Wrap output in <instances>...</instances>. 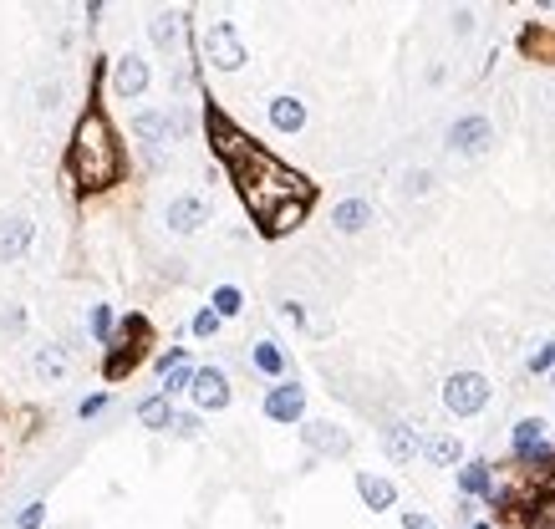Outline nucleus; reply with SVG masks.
Listing matches in <instances>:
<instances>
[{"instance_id": "nucleus-15", "label": "nucleus", "mask_w": 555, "mask_h": 529, "mask_svg": "<svg viewBox=\"0 0 555 529\" xmlns=\"http://www.w3.org/2000/svg\"><path fill=\"white\" fill-rule=\"evenodd\" d=\"M357 494H362V504H367V509H377V514L398 504V489H392L388 478H377V474H357Z\"/></svg>"}, {"instance_id": "nucleus-36", "label": "nucleus", "mask_w": 555, "mask_h": 529, "mask_svg": "<svg viewBox=\"0 0 555 529\" xmlns=\"http://www.w3.org/2000/svg\"><path fill=\"white\" fill-rule=\"evenodd\" d=\"M474 529H490V524H474Z\"/></svg>"}, {"instance_id": "nucleus-9", "label": "nucleus", "mask_w": 555, "mask_h": 529, "mask_svg": "<svg viewBox=\"0 0 555 529\" xmlns=\"http://www.w3.org/2000/svg\"><path fill=\"white\" fill-rule=\"evenodd\" d=\"M301 413H306V392L296 382H281V387L265 392V417L271 423H301Z\"/></svg>"}, {"instance_id": "nucleus-3", "label": "nucleus", "mask_w": 555, "mask_h": 529, "mask_svg": "<svg viewBox=\"0 0 555 529\" xmlns=\"http://www.w3.org/2000/svg\"><path fill=\"white\" fill-rule=\"evenodd\" d=\"M490 377L484 372H453L449 382H443V407H449L453 417H474L490 407Z\"/></svg>"}, {"instance_id": "nucleus-12", "label": "nucleus", "mask_w": 555, "mask_h": 529, "mask_svg": "<svg viewBox=\"0 0 555 529\" xmlns=\"http://www.w3.org/2000/svg\"><path fill=\"white\" fill-rule=\"evenodd\" d=\"M31 234H36V224H31V220H0V260H5V265L21 260V255H26V245H31Z\"/></svg>"}, {"instance_id": "nucleus-21", "label": "nucleus", "mask_w": 555, "mask_h": 529, "mask_svg": "<svg viewBox=\"0 0 555 529\" xmlns=\"http://www.w3.org/2000/svg\"><path fill=\"white\" fill-rule=\"evenodd\" d=\"M133 132L143 142H168V113H138L133 117Z\"/></svg>"}, {"instance_id": "nucleus-25", "label": "nucleus", "mask_w": 555, "mask_h": 529, "mask_svg": "<svg viewBox=\"0 0 555 529\" xmlns=\"http://www.w3.org/2000/svg\"><path fill=\"white\" fill-rule=\"evenodd\" d=\"M214 310H220V321L224 316H240V310H245V296H240L234 285H220V290H214Z\"/></svg>"}, {"instance_id": "nucleus-26", "label": "nucleus", "mask_w": 555, "mask_h": 529, "mask_svg": "<svg viewBox=\"0 0 555 529\" xmlns=\"http://www.w3.org/2000/svg\"><path fill=\"white\" fill-rule=\"evenodd\" d=\"M530 372H535V377H540V372H555V341H545V347L530 357Z\"/></svg>"}, {"instance_id": "nucleus-5", "label": "nucleus", "mask_w": 555, "mask_h": 529, "mask_svg": "<svg viewBox=\"0 0 555 529\" xmlns=\"http://www.w3.org/2000/svg\"><path fill=\"white\" fill-rule=\"evenodd\" d=\"M490 142H494V122H490V117H479V113L459 117V122L449 128V148H453V153H464V158L490 153Z\"/></svg>"}, {"instance_id": "nucleus-19", "label": "nucleus", "mask_w": 555, "mask_h": 529, "mask_svg": "<svg viewBox=\"0 0 555 529\" xmlns=\"http://www.w3.org/2000/svg\"><path fill=\"white\" fill-rule=\"evenodd\" d=\"M31 367H36V377H41V382H62V377H66V357H62L56 347H36Z\"/></svg>"}, {"instance_id": "nucleus-11", "label": "nucleus", "mask_w": 555, "mask_h": 529, "mask_svg": "<svg viewBox=\"0 0 555 529\" xmlns=\"http://www.w3.org/2000/svg\"><path fill=\"white\" fill-rule=\"evenodd\" d=\"M301 438H306L311 453H347L352 448V438L336 423H306V427H301Z\"/></svg>"}, {"instance_id": "nucleus-8", "label": "nucleus", "mask_w": 555, "mask_h": 529, "mask_svg": "<svg viewBox=\"0 0 555 529\" xmlns=\"http://www.w3.org/2000/svg\"><path fill=\"white\" fill-rule=\"evenodd\" d=\"M230 377L220 372V367H199L194 377V402L204 407V413H220V407H230Z\"/></svg>"}, {"instance_id": "nucleus-4", "label": "nucleus", "mask_w": 555, "mask_h": 529, "mask_svg": "<svg viewBox=\"0 0 555 529\" xmlns=\"http://www.w3.org/2000/svg\"><path fill=\"white\" fill-rule=\"evenodd\" d=\"M204 62L220 72H240L245 66V41L234 31V21H209L204 26Z\"/></svg>"}, {"instance_id": "nucleus-10", "label": "nucleus", "mask_w": 555, "mask_h": 529, "mask_svg": "<svg viewBox=\"0 0 555 529\" xmlns=\"http://www.w3.org/2000/svg\"><path fill=\"white\" fill-rule=\"evenodd\" d=\"M382 448H388L392 464H413L418 453H423V438L413 433V423H388L382 427Z\"/></svg>"}, {"instance_id": "nucleus-17", "label": "nucleus", "mask_w": 555, "mask_h": 529, "mask_svg": "<svg viewBox=\"0 0 555 529\" xmlns=\"http://www.w3.org/2000/svg\"><path fill=\"white\" fill-rule=\"evenodd\" d=\"M148 36H154L158 52H173V46L183 41V21L179 15H168V11H158L154 21H148Z\"/></svg>"}, {"instance_id": "nucleus-14", "label": "nucleus", "mask_w": 555, "mask_h": 529, "mask_svg": "<svg viewBox=\"0 0 555 529\" xmlns=\"http://www.w3.org/2000/svg\"><path fill=\"white\" fill-rule=\"evenodd\" d=\"M271 128L275 132H301L306 128V103H301V97H271Z\"/></svg>"}, {"instance_id": "nucleus-34", "label": "nucleus", "mask_w": 555, "mask_h": 529, "mask_svg": "<svg viewBox=\"0 0 555 529\" xmlns=\"http://www.w3.org/2000/svg\"><path fill=\"white\" fill-rule=\"evenodd\" d=\"M281 316H285L291 326H306V310H301L296 300H285V306H281Z\"/></svg>"}, {"instance_id": "nucleus-6", "label": "nucleus", "mask_w": 555, "mask_h": 529, "mask_svg": "<svg viewBox=\"0 0 555 529\" xmlns=\"http://www.w3.org/2000/svg\"><path fill=\"white\" fill-rule=\"evenodd\" d=\"M209 214H214V209H209L204 194H179V199H168V209H164V220H168V230H173V234L204 230Z\"/></svg>"}, {"instance_id": "nucleus-33", "label": "nucleus", "mask_w": 555, "mask_h": 529, "mask_svg": "<svg viewBox=\"0 0 555 529\" xmlns=\"http://www.w3.org/2000/svg\"><path fill=\"white\" fill-rule=\"evenodd\" d=\"M402 529H439V524L428 514H418V509H408V514H402Z\"/></svg>"}, {"instance_id": "nucleus-31", "label": "nucleus", "mask_w": 555, "mask_h": 529, "mask_svg": "<svg viewBox=\"0 0 555 529\" xmlns=\"http://www.w3.org/2000/svg\"><path fill=\"white\" fill-rule=\"evenodd\" d=\"M36 103H41V107H62V82H41Z\"/></svg>"}, {"instance_id": "nucleus-23", "label": "nucleus", "mask_w": 555, "mask_h": 529, "mask_svg": "<svg viewBox=\"0 0 555 529\" xmlns=\"http://www.w3.org/2000/svg\"><path fill=\"white\" fill-rule=\"evenodd\" d=\"M459 489H464V494H490V499H494L490 464H469V468H459Z\"/></svg>"}, {"instance_id": "nucleus-24", "label": "nucleus", "mask_w": 555, "mask_h": 529, "mask_svg": "<svg viewBox=\"0 0 555 529\" xmlns=\"http://www.w3.org/2000/svg\"><path fill=\"white\" fill-rule=\"evenodd\" d=\"M194 367H189V362H179V367H173V372H164V397H173V392H183V387H189V392H194Z\"/></svg>"}, {"instance_id": "nucleus-30", "label": "nucleus", "mask_w": 555, "mask_h": 529, "mask_svg": "<svg viewBox=\"0 0 555 529\" xmlns=\"http://www.w3.org/2000/svg\"><path fill=\"white\" fill-rule=\"evenodd\" d=\"M220 331V310H199L194 316V336H214Z\"/></svg>"}, {"instance_id": "nucleus-32", "label": "nucleus", "mask_w": 555, "mask_h": 529, "mask_svg": "<svg viewBox=\"0 0 555 529\" xmlns=\"http://www.w3.org/2000/svg\"><path fill=\"white\" fill-rule=\"evenodd\" d=\"M92 331H97V336L107 341V331H113V310H107V306H97V310H92Z\"/></svg>"}, {"instance_id": "nucleus-1", "label": "nucleus", "mask_w": 555, "mask_h": 529, "mask_svg": "<svg viewBox=\"0 0 555 529\" xmlns=\"http://www.w3.org/2000/svg\"><path fill=\"white\" fill-rule=\"evenodd\" d=\"M234 173H240V189H245L250 209H255L260 220H271L275 209L291 204V199H311V189L301 183V173L281 168L271 153H260V148H250V153L234 163Z\"/></svg>"}, {"instance_id": "nucleus-35", "label": "nucleus", "mask_w": 555, "mask_h": 529, "mask_svg": "<svg viewBox=\"0 0 555 529\" xmlns=\"http://www.w3.org/2000/svg\"><path fill=\"white\" fill-rule=\"evenodd\" d=\"M103 407H107V397H103V392H97V397H87V402H82V417H97V413H103Z\"/></svg>"}, {"instance_id": "nucleus-22", "label": "nucleus", "mask_w": 555, "mask_h": 529, "mask_svg": "<svg viewBox=\"0 0 555 529\" xmlns=\"http://www.w3.org/2000/svg\"><path fill=\"white\" fill-rule=\"evenodd\" d=\"M250 362H255L265 377H281L285 372V357H281V347H275V341H255V347H250Z\"/></svg>"}, {"instance_id": "nucleus-16", "label": "nucleus", "mask_w": 555, "mask_h": 529, "mask_svg": "<svg viewBox=\"0 0 555 529\" xmlns=\"http://www.w3.org/2000/svg\"><path fill=\"white\" fill-rule=\"evenodd\" d=\"M173 402L164 397V392H158V397H148V402H138V423L143 427H154V433H168V427H173Z\"/></svg>"}, {"instance_id": "nucleus-20", "label": "nucleus", "mask_w": 555, "mask_h": 529, "mask_svg": "<svg viewBox=\"0 0 555 529\" xmlns=\"http://www.w3.org/2000/svg\"><path fill=\"white\" fill-rule=\"evenodd\" d=\"M301 220H306V199H291V204H281L271 220H265V230H271V234H291Z\"/></svg>"}, {"instance_id": "nucleus-28", "label": "nucleus", "mask_w": 555, "mask_h": 529, "mask_svg": "<svg viewBox=\"0 0 555 529\" xmlns=\"http://www.w3.org/2000/svg\"><path fill=\"white\" fill-rule=\"evenodd\" d=\"M41 519H46V504H26L21 519H15V529H41Z\"/></svg>"}, {"instance_id": "nucleus-13", "label": "nucleus", "mask_w": 555, "mask_h": 529, "mask_svg": "<svg viewBox=\"0 0 555 529\" xmlns=\"http://www.w3.org/2000/svg\"><path fill=\"white\" fill-rule=\"evenodd\" d=\"M332 224L342 234H362L372 224V204H367V199H342V204L332 209Z\"/></svg>"}, {"instance_id": "nucleus-18", "label": "nucleus", "mask_w": 555, "mask_h": 529, "mask_svg": "<svg viewBox=\"0 0 555 529\" xmlns=\"http://www.w3.org/2000/svg\"><path fill=\"white\" fill-rule=\"evenodd\" d=\"M423 453L433 458L439 468H453L459 458H464V443L453 438V433H433V438H423Z\"/></svg>"}, {"instance_id": "nucleus-2", "label": "nucleus", "mask_w": 555, "mask_h": 529, "mask_svg": "<svg viewBox=\"0 0 555 529\" xmlns=\"http://www.w3.org/2000/svg\"><path fill=\"white\" fill-rule=\"evenodd\" d=\"M72 168H77L82 189H113V183H117V173H123V153H117L113 128H107L103 113H87V117L77 122Z\"/></svg>"}, {"instance_id": "nucleus-7", "label": "nucleus", "mask_w": 555, "mask_h": 529, "mask_svg": "<svg viewBox=\"0 0 555 529\" xmlns=\"http://www.w3.org/2000/svg\"><path fill=\"white\" fill-rule=\"evenodd\" d=\"M143 92H148V62H143L138 52L117 56V62H113V97L133 103V97H143Z\"/></svg>"}, {"instance_id": "nucleus-27", "label": "nucleus", "mask_w": 555, "mask_h": 529, "mask_svg": "<svg viewBox=\"0 0 555 529\" xmlns=\"http://www.w3.org/2000/svg\"><path fill=\"white\" fill-rule=\"evenodd\" d=\"M173 433H179V438H199V433H204V427H199V413H179L173 417Z\"/></svg>"}, {"instance_id": "nucleus-29", "label": "nucleus", "mask_w": 555, "mask_h": 529, "mask_svg": "<svg viewBox=\"0 0 555 529\" xmlns=\"http://www.w3.org/2000/svg\"><path fill=\"white\" fill-rule=\"evenodd\" d=\"M402 189H408V194H428V189H433V173H428V168H413Z\"/></svg>"}]
</instances>
